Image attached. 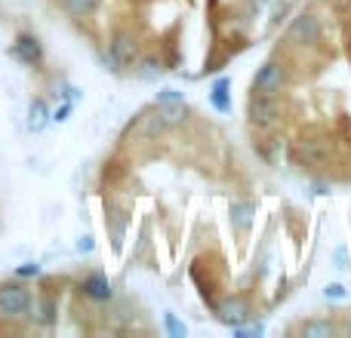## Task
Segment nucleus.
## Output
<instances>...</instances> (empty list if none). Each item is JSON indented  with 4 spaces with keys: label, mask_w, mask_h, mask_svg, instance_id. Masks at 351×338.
<instances>
[{
    "label": "nucleus",
    "mask_w": 351,
    "mask_h": 338,
    "mask_svg": "<svg viewBox=\"0 0 351 338\" xmlns=\"http://www.w3.org/2000/svg\"><path fill=\"white\" fill-rule=\"evenodd\" d=\"M53 123V111H49V105L43 102V99H34V102L28 105V117H25V129H28L31 135H40L43 129Z\"/></svg>",
    "instance_id": "9"
},
{
    "label": "nucleus",
    "mask_w": 351,
    "mask_h": 338,
    "mask_svg": "<svg viewBox=\"0 0 351 338\" xmlns=\"http://www.w3.org/2000/svg\"><path fill=\"white\" fill-rule=\"evenodd\" d=\"M182 102V92L176 90H160L158 92V105H179Z\"/></svg>",
    "instance_id": "21"
},
{
    "label": "nucleus",
    "mask_w": 351,
    "mask_h": 338,
    "mask_svg": "<svg viewBox=\"0 0 351 338\" xmlns=\"http://www.w3.org/2000/svg\"><path fill=\"white\" fill-rule=\"evenodd\" d=\"M237 333H241V335H262V326L256 323V326H250V329H237Z\"/></svg>",
    "instance_id": "24"
},
{
    "label": "nucleus",
    "mask_w": 351,
    "mask_h": 338,
    "mask_svg": "<svg viewBox=\"0 0 351 338\" xmlns=\"http://www.w3.org/2000/svg\"><path fill=\"white\" fill-rule=\"evenodd\" d=\"M59 3L71 18H86V16H93V12L99 10L102 0H59Z\"/></svg>",
    "instance_id": "13"
},
{
    "label": "nucleus",
    "mask_w": 351,
    "mask_h": 338,
    "mask_svg": "<svg viewBox=\"0 0 351 338\" xmlns=\"http://www.w3.org/2000/svg\"><path fill=\"white\" fill-rule=\"evenodd\" d=\"M136 129H139V135H145V139H158V135H164L167 129H170V123H167V114L164 108H152L145 111V114L136 120Z\"/></svg>",
    "instance_id": "8"
},
{
    "label": "nucleus",
    "mask_w": 351,
    "mask_h": 338,
    "mask_svg": "<svg viewBox=\"0 0 351 338\" xmlns=\"http://www.w3.org/2000/svg\"><path fill=\"white\" fill-rule=\"evenodd\" d=\"M40 274V265H34V261H28V265H19L16 268V277L19 280H31V277H37Z\"/></svg>",
    "instance_id": "20"
},
{
    "label": "nucleus",
    "mask_w": 351,
    "mask_h": 338,
    "mask_svg": "<svg viewBox=\"0 0 351 338\" xmlns=\"http://www.w3.org/2000/svg\"><path fill=\"white\" fill-rule=\"evenodd\" d=\"M80 292H84L86 298H93V302H108L111 298V283L105 274H90V277L80 283Z\"/></svg>",
    "instance_id": "11"
},
{
    "label": "nucleus",
    "mask_w": 351,
    "mask_h": 338,
    "mask_svg": "<svg viewBox=\"0 0 351 338\" xmlns=\"http://www.w3.org/2000/svg\"><path fill=\"white\" fill-rule=\"evenodd\" d=\"M293 154H296V160L302 166H321L327 160V145L317 139H305V142H299Z\"/></svg>",
    "instance_id": "10"
},
{
    "label": "nucleus",
    "mask_w": 351,
    "mask_h": 338,
    "mask_svg": "<svg viewBox=\"0 0 351 338\" xmlns=\"http://www.w3.org/2000/svg\"><path fill=\"white\" fill-rule=\"evenodd\" d=\"M10 55L16 62H22V65L34 68V65H40L43 62V47H40V40H37L34 34H19L16 43H12V49H10Z\"/></svg>",
    "instance_id": "5"
},
{
    "label": "nucleus",
    "mask_w": 351,
    "mask_h": 338,
    "mask_svg": "<svg viewBox=\"0 0 351 338\" xmlns=\"http://www.w3.org/2000/svg\"><path fill=\"white\" fill-rule=\"evenodd\" d=\"M105 59H108L111 71H127V68H133L136 59H139V40H136L130 31H117L108 43Z\"/></svg>",
    "instance_id": "2"
},
{
    "label": "nucleus",
    "mask_w": 351,
    "mask_h": 338,
    "mask_svg": "<svg viewBox=\"0 0 351 338\" xmlns=\"http://www.w3.org/2000/svg\"><path fill=\"white\" fill-rule=\"evenodd\" d=\"M247 111H250V120H253V127L268 129V127H274V120H278V99L265 96V92H256V96L250 99Z\"/></svg>",
    "instance_id": "4"
},
{
    "label": "nucleus",
    "mask_w": 351,
    "mask_h": 338,
    "mask_svg": "<svg viewBox=\"0 0 351 338\" xmlns=\"http://www.w3.org/2000/svg\"><path fill=\"white\" fill-rule=\"evenodd\" d=\"M333 333H336V326L330 320H308L302 326V335L305 338H330Z\"/></svg>",
    "instance_id": "15"
},
{
    "label": "nucleus",
    "mask_w": 351,
    "mask_h": 338,
    "mask_svg": "<svg viewBox=\"0 0 351 338\" xmlns=\"http://www.w3.org/2000/svg\"><path fill=\"white\" fill-rule=\"evenodd\" d=\"M290 40L299 47H315L321 40V18L315 12H299L290 25Z\"/></svg>",
    "instance_id": "3"
},
{
    "label": "nucleus",
    "mask_w": 351,
    "mask_h": 338,
    "mask_svg": "<svg viewBox=\"0 0 351 338\" xmlns=\"http://www.w3.org/2000/svg\"><path fill=\"white\" fill-rule=\"evenodd\" d=\"M210 99H213V108L216 111H231V102H228V80H216V83H213V92H210Z\"/></svg>",
    "instance_id": "14"
},
{
    "label": "nucleus",
    "mask_w": 351,
    "mask_h": 338,
    "mask_svg": "<svg viewBox=\"0 0 351 338\" xmlns=\"http://www.w3.org/2000/svg\"><path fill=\"white\" fill-rule=\"evenodd\" d=\"M31 289L25 280L12 277L6 283H0V317L6 320H25L28 317V308H31Z\"/></svg>",
    "instance_id": "1"
},
{
    "label": "nucleus",
    "mask_w": 351,
    "mask_h": 338,
    "mask_svg": "<svg viewBox=\"0 0 351 338\" xmlns=\"http://www.w3.org/2000/svg\"><path fill=\"white\" fill-rule=\"evenodd\" d=\"M284 68L278 65V62H268V65H262L259 71H256V80H253V90L256 92H265V96H278L280 86H284Z\"/></svg>",
    "instance_id": "6"
},
{
    "label": "nucleus",
    "mask_w": 351,
    "mask_h": 338,
    "mask_svg": "<svg viewBox=\"0 0 351 338\" xmlns=\"http://www.w3.org/2000/svg\"><path fill=\"white\" fill-rule=\"evenodd\" d=\"M160 71H164V65H160L158 59H145L142 62V68H139V77L142 80H154V77H160Z\"/></svg>",
    "instance_id": "17"
},
{
    "label": "nucleus",
    "mask_w": 351,
    "mask_h": 338,
    "mask_svg": "<svg viewBox=\"0 0 351 338\" xmlns=\"http://www.w3.org/2000/svg\"><path fill=\"white\" fill-rule=\"evenodd\" d=\"M25 320L37 329H49L56 323V298L53 296H40V298H31V308Z\"/></svg>",
    "instance_id": "7"
},
{
    "label": "nucleus",
    "mask_w": 351,
    "mask_h": 338,
    "mask_svg": "<svg viewBox=\"0 0 351 338\" xmlns=\"http://www.w3.org/2000/svg\"><path fill=\"white\" fill-rule=\"evenodd\" d=\"M327 298H346V289L339 283H330L327 286Z\"/></svg>",
    "instance_id": "23"
},
{
    "label": "nucleus",
    "mask_w": 351,
    "mask_h": 338,
    "mask_svg": "<svg viewBox=\"0 0 351 338\" xmlns=\"http://www.w3.org/2000/svg\"><path fill=\"white\" fill-rule=\"evenodd\" d=\"M219 320L228 323V326H241V323L247 320V304H243L241 298H231V302H225L222 308H219Z\"/></svg>",
    "instance_id": "12"
},
{
    "label": "nucleus",
    "mask_w": 351,
    "mask_h": 338,
    "mask_svg": "<svg viewBox=\"0 0 351 338\" xmlns=\"http://www.w3.org/2000/svg\"><path fill=\"white\" fill-rule=\"evenodd\" d=\"M250 216H253L250 203H231V218H234L237 228H250Z\"/></svg>",
    "instance_id": "16"
},
{
    "label": "nucleus",
    "mask_w": 351,
    "mask_h": 338,
    "mask_svg": "<svg viewBox=\"0 0 351 338\" xmlns=\"http://www.w3.org/2000/svg\"><path fill=\"white\" fill-rule=\"evenodd\" d=\"M93 249H96V243H93V237H80L77 240V252H93Z\"/></svg>",
    "instance_id": "22"
},
{
    "label": "nucleus",
    "mask_w": 351,
    "mask_h": 338,
    "mask_svg": "<svg viewBox=\"0 0 351 338\" xmlns=\"http://www.w3.org/2000/svg\"><path fill=\"white\" fill-rule=\"evenodd\" d=\"M164 326H167V333H170L173 338H185V323H179L176 320V314H164Z\"/></svg>",
    "instance_id": "18"
},
{
    "label": "nucleus",
    "mask_w": 351,
    "mask_h": 338,
    "mask_svg": "<svg viewBox=\"0 0 351 338\" xmlns=\"http://www.w3.org/2000/svg\"><path fill=\"white\" fill-rule=\"evenodd\" d=\"M71 114H74V102H62L59 108L53 111V123H65Z\"/></svg>",
    "instance_id": "19"
}]
</instances>
